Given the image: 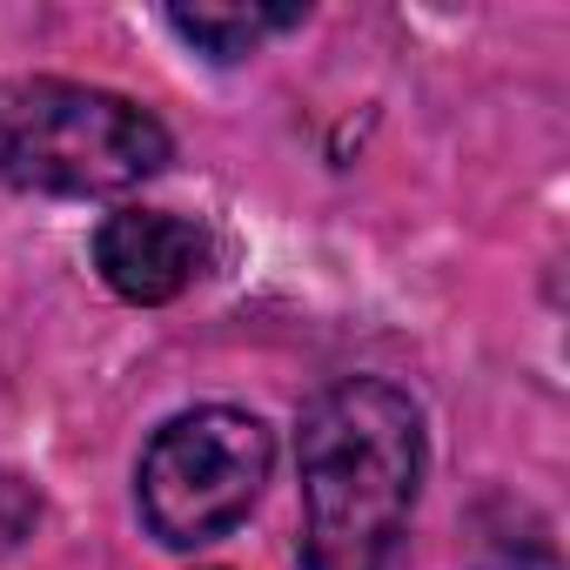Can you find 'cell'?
Returning <instances> with one entry per match:
<instances>
[{"mask_svg":"<svg viewBox=\"0 0 570 570\" xmlns=\"http://www.w3.org/2000/svg\"><path fill=\"white\" fill-rule=\"evenodd\" d=\"M303 570H390L423 490V410L383 376L330 383L296 430Z\"/></svg>","mask_w":570,"mask_h":570,"instance_id":"6da1fadb","label":"cell"},{"mask_svg":"<svg viewBox=\"0 0 570 570\" xmlns=\"http://www.w3.org/2000/svg\"><path fill=\"white\" fill-rule=\"evenodd\" d=\"M168 168V128L128 95L88 81L0 88V181L35 195H128Z\"/></svg>","mask_w":570,"mask_h":570,"instance_id":"7a4b0ae2","label":"cell"},{"mask_svg":"<svg viewBox=\"0 0 570 570\" xmlns=\"http://www.w3.org/2000/svg\"><path fill=\"white\" fill-rule=\"evenodd\" d=\"M268 470H275V436L262 430V416L228 410V403L188 410L161 423L155 443L141 450V470H135L141 523L168 550L215 543L255 510Z\"/></svg>","mask_w":570,"mask_h":570,"instance_id":"3957f363","label":"cell"},{"mask_svg":"<svg viewBox=\"0 0 570 570\" xmlns=\"http://www.w3.org/2000/svg\"><path fill=\"white\" fill-rule=\"evenodd\" d=\"M95 268L121 303H175L208 275V235L168 208H121L95 235Z\"/></svg>","mask_w":570,"mask_h":570,"instance_id":"277c9868","label":"cell"},{"mask_svg":"<svg viewBox=\"0 0 570 570\" xmlns=\"http://www.w3.org/2000/svg\"><path fill=\"white\" fill-rule=\"evenodd\" d=\"M296 21H303V8H168V28L181 41H195L208 61H242Z\"/></svg>","mask_w":570,"mask_h":570,"instance_id":"5b68a950","label":"cell"}]
</instances>
